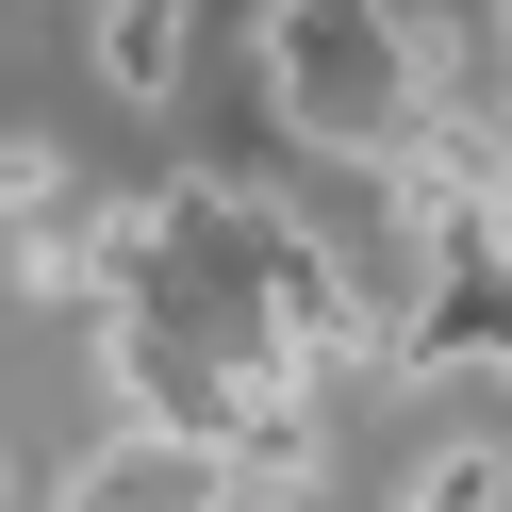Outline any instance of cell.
Segmentation results:
<instances>
[{
    "label": "cell",
    "mask_w": 512,
    "mask_h": 512,
    "mask_svg": "<svg viewBox=\"0 0 512 512\" xmlns=\"http://www.w3.org/2000/svg\"><path fill=\"white\" fill-rule=\"evenodd\" d=\"M0 512H17V463H0Z\"/></svg>",
    "instance_id": "cell-5"
},
{
    "label": "cell",
    "mask_w": 512,
    "mask_h": 512,
    "mask_svg": "<svg viewBox=\"0 0 512 512\" xmlns=\"http://www.w3.org/2000/svg\"><path fill=\"white\" fill-rule=\"evenodd\" d=\"M265 100H281L298 149H347V166H364L413 116V50H397L380 0H265Z\"/></svg>",
    "instance_id": "cell-1"
},
{
    "label": "cell",
    "mask_w": 512,
    "mask_h": 512,
    "mask_svg": "<svg viewBox=\"0 0 512 512\" xmlns=\"http://www.w3.org/2000/svg\"><path fill=\"white\" fill-rule=\"evenodd\" d=\"M17 215H67V166H50L34 133H0V232H17Z\"/></svg>",
    "instance_id": "cell-4"
},
{
    "label": "cell",
    "mask_w": 512,
    "mask_h": 512,
    "mask_svg": "<svg viewBox=\"0 0 512 512\" xmlns=\"http://www.w3.org/2000/svg\"><path fill=\"white\" fill-rule=\"evenodd\" d=\"M413 512H496V446H430L413 463Z\"/></svg>",
    "instance_id": "cell-3"
},
{
    "label": "cell",
    "mask_w": 512,
    "mask_h": 512,
    "mask_svg": "<svg viewBox=\"0 0 512 512\" xmlns=\"http://www.w3.org/2000/svg\"><path fill=\"white\" fill-rule=\"evenodd\" d=\"M182 67H199V0H100V83L133 116H166Z\"/></svg>",
    "instance_id": "cell-2"
}]
</instances>
